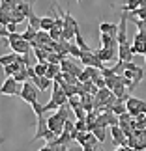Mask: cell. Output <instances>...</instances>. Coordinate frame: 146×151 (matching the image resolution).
<instances>
[{"mask_svg": "<svg viewBox=\"0 0 146 151\" xmlns=\"http://www.w3.org/2000/svg\"><path fill=\"white\" fill-rule=\"evenodd\" d=\"M36 86H34L32 82H25L21 86V93H19V97L25 103H28V104H34V103H38V93H36Z\"/></svg>", "mask_w": 146, "mask_h": 151, "instance_id": "1", "label": "cell"}, {"mask_svg": "<svg viewBox=\"0 0 146 151\" xmlns=\"http://www.w3.org/2000/svg\"><path fill=\"white\" fill-rule=\"evenodd\" d=\"M21 86H19V82H17L13 77H8L2 82V86H0V93L2 95H19L21 93Z\"/></svg>", "mask_w": 146, "mask_h": 151, "instance_id": "2", "label": "cell"}, {"mask_svg": "<svg viewBox=\"0 0 146 151\" xmlns=\"http://www.w3.org/2000/svg\"><path fill=\"white\" fill-rule=\"evenodd\" d=\"M81 63H84L86 67H96V69L105 67V63L96 56V52H83L81 54Z\"/></svg>", "mask_w": 146, "mask_h": 151, "instance_id": "3", "label": "cell"}, {"mask_svg": "<svg viewBox=\"0 0 146 151\" xmlns=\"http://www.w3.org/2000/svg\"><path fill=\"white\" fill-rule=\"evenodd\" d=\"M51 99L54 101L58 106H66V104H68V97H66V93H64V90H62V86L58 84V82H52V93H51Z\"/></svg>", "mask_w": 146, "mask_h": 151, "instance_id": "4", "label": "cell"}, {"mask_svg": "<svg viewBox=\"0 0 146 151\" xmlns=\"http://www.w3.org/2000/svg\"><path fill=\"white\" fill-rule=\"evenodd\" d=\"M127 17H129V13L122 11V15H120V22H118V36H116V39H118V45H124V43H127V32H126Z\"/></svg>", "mask_w": 146, "mask_h": 151, "instance_id": "5", "label": "cell"}, {"mask_svg": "<svg viewBox=\"0 0 146 151\" xmlns=\"http://www.w3.org/2000/svg\"><path fill=\"white\" fill-rule=\"evenodd\" d=\"M9 47H11V50H13L15 54H19V56H23V54H30V50H32V45L28 43V41H25V39H19V41L9 43Z\"/></svg>", "mask_w": 146, "mask_h": 151, "instance_id": "6", "label": "cell"}, {"mask_svg": "<svg viewBox=\"0 0 146 151\" xmlns=\"http://www.w3.org/2000/svg\"><path fill=\"white\" fill-rule=\"evenodd\" d=\"M60 67H62V71H64V73H69V75H73V77H77V78L81 77V73H83V71H81V69L77 67V62L68 60V58H66V60H62Z\"/></svg>", "mask_w": 146, "mask_h": 151, "instance_id": "7", "label": "cell"}, {"mask_svg": "<svg viewBox=\"0 0 146 151\" xmlns=\"http://www.w3.org/2000/svg\"><path fill=\"white\" fill-rule=\"evenodd\" d=\"M118 60L124 62V63L133 62V52H131V45H129V43L118 45Z\"/></svg>", "mask_w": 146, "mask_h": 151, "instance_id": "8", "label": "cell"}, {"mask_svg": "<svg viewBox=\"0 0 146 151\" xmlns=\"http://www.w3.org/2000/svg\"><path fill=\"white\" fill-rule=\"evenodd\" d=\"M141 106H142V101L137 99V97H133V95H129V99L126 101V108H127V112H129L131 116L141 114Z\"/></svg>", "mask_w": 146, "mask_h": 151, "instance_id": "9", "label": "cell"}, {"mask_svg": "<svg viewBox=\"0 0 146 151\" xmlns=\"http://www.w3.org/2000/svg\"><path fill=\"white\" fill-rule=\"evenodd\" d=\"M49 127H47V119L45 118H38V129H36V134H34V138L30 140V144H34L36 140H39V138H43L45 134H47Z\"/></svg>", "mask_w": 146, "mask_h": 151, "instance_id": "10", "label": "cell"}, {"mask_svg": "<svg viewBox=\"0 0 146 151\" xmlns=\"http://www.w3.org/2000/svg\"><path fill=\"white\" fill-rule=\"evenodd\" d=\"M114 54H116L114 49H103V47H101V49L96 50V56H97L103 63H105V62H110V60L114 58Z\"/></svg>", "mask_w": 146, "mask_h": 151, "instance_id": "11", "label": "cell"}, {"mask_svg": "<svg viewBox=\"0 0 146 151\" xmlns=\"http://www.w3.org/2000/svg\"><path fill=\"white\" fill-rule=\"evenodd\" d=\"M28 26H32L34 30H41V17H38L36 15V11H30V13H28Z\"/></svg>", "mask_w": 146, "mask_h": 151, "instance_id": "12", "label": "cell"}, {"mask_svg": "<svg viewBox=\"0 0 146 151\" xmlns=\"http://www.w3.org/2000/svg\"><path fill=\"white\" fill-rule=\"evenodd\" d=\"M62 90H64V93H66V97L69 99V97H75V95H79V86H73V84H68V82H62Z\"/></svg>", "mask_w": 146, "mask_h": 151, "instance_id": "13", "label": "cell"}, {"mask_svg": "<svg viewBox=\"0 0 146 151\" xmlns=\"http://www.w3.org/2000/svg\"><path fill=\"white\" fill-rule=\"evenodd\" d=\"M60 73H62V67L58 65V63H49V67H47V75H45V77L51 78V80H54Z\"/></svg>", "mask_w": 146, "mask_h": 151, "instance_id": "14", "label": "cell"}, {"mask_svg": "<svg viewBox=\"0 0 146 151\" xmlns=\"http://www.w3.org/2000/svg\"><path fill=\"white\" fill-rule=\"evenodd\" d=\"M110 95H113V91H110L109 88H103V90H99L97 93H96V106H99V104H101L103 101H107Z\"/></svg>", "mask_w": 146, "mask_h": 151, "instance_id": "15", "label": "cell"}, {"mask_svg": "<svg viewBox=\"0 0 146 151\" xmlns=\"http://www.w3.org/2000/svg\"><path fill=\"white\" fill-rule=\"evenodd\" d=\"M92 132H94L96 140H97L99 144H103L105 140H107V129H105V127H99V125H96V129L92 131Z\"/></svg>", "mask_w": 146, "mask_h": 151, "instance_id": "16", "label": "cell"}, {"mask_svg": "<svg viewBox=\"0 0 146 151\" xmlns=\"http://www.w3.org/2000/svg\"><path fill=\"white\" fill-rule=\"evenodd\" d=\"M52 28H54V19H52L51 15L41 17V30H43V32H51Z\"/></svg>", "mask_w": 146, "mask_h": 151, "instance_id": "17", "label": "cell"}, {"mask_svg": "<svg viewBox=\"0 0 146 151\" xmlns=\"http://www.w3.org/2000/svg\"><path fill=\"white\" fill-rule=\"evenodd\" d=\"M110 112H113L114 116H118V118H120L122 114H126V112H127V108H126L124 101H120V99H118V101H116V104H114L113 108H110Z\"/></svg>", "mask_w": 146, "mask_h": 151, "instance_id": "18", "label": "cell"}, {"mask_svg": "<svg viewBox=\"0 0 146 151\" xmlns=\"http://www.w3.org/2000/svg\"><path fill=\"white\" fill-rule=\"evenodd\" d=\"M17 62V54L15 52H9V54H2L0 56V63L6 67V65H9V63H15Z\"/></svg>", "mask_w": 146, "mask_h": 151, "instance_id": "19", "label": "cell"}, {"mask_svg": "<svg viewBox=\"0 0 146 151\" xmlns=\"http://www.w3.org/2000/svg\"><path fill=\"white\" fill-rule=\"evenodd\" d=\"M47 67H49L47 62H38L36 65H34V71H36L38 77H45V75H47Z\"/></svg>", "mask_w": 146, "mask_h": 151, "instance_id": "20", "label": "cell"}, {"mask_svg": "<svg viewBox=\"0 0 146 151\" xmlns=\"http://www.w3.org/2000/svg\"><path fill=\"white\" fill-rule=\"evenodd\" d=\"M36 36H38V30H34L32 26H28L25 32H23V39L25 41H28V43H32L34 39H36Z\"/></svg>", "mask_w": 146, "mask_h": 151, "instance_id": "21", "label": "cell"}, {"mask_svg": "<svg viewBox=\"0 0 146 151\" xmlns=\"http://www.w3.org/2000/svg\"><path fill=\"white\" fill-rule=\"evenodd\" d=\"M13 78L17 80V82H23V84H25L26 80H28V71H26V67H21L19 71L13 75Z\"/></svg>", "mask_w": 146, "mask_h": 151, "instance_id": "22", "label": "cell"}, {"mask_svg": "<svg viewBox=\"0 0 146 151\" xmlns=\"http://www.w3.org/2000/svg\"><path fill=\"white\" fill-rule=\"evenodd\" d=\"M19 69H21V65H19L17 62H15V63H9V65L4 67V75H6V77H13V75L19 71Z\"/></svg>", "mask_w": 146, "mask_h": 151, "instance_id": "23", "label": "cell"}, {"mask_svg": "<svg viewBox=\"0 0 146 151\" xmlns=\"http://www.w3.org/2000/svg\"><path fill=\"white\" fill-rule=\"evenodd\" d=\"M69 56H73L75 60H81V54H83V50H81L79 47H77V43H69Z\"/></svg>", "mask_w": 146, "mask_h": 151, "instance_id": "24", "label": "cell"}, {"mask_svg": "<svg viewBox=\"0 0 146 151\" xmlns=\"http://www.w3.org/2000/svg\"><path fill=\"white\" fill-rule=\"evenodd\" d=\"M32 106V110H34V114L38 116V118H43V114H45V104H41V103H34V104H30Z\"/></svg>", "mask_w": 146, "mask_h": 151, "instance_id": "25", "label": "cell"}, {"mask_svg": "<svg viewBox=\"0 0 146 151\" xmlns=\"http://www.w3.org/2000/svg\"><path fill=\"white\" fill-rule=\"evenodd\" d=\"M49 86H52V80L51 78H47V77H41V78H39V84H38V90L39 91H45Z\"/></svg>", "mask_w": 146, "mask_h": 151, "instance_id": "26", "label": "cell"}, {"mask_svg": "<svg viewBox=\"0 0 146 151\" xmlns=\"http://www.w3.org/2000/svg\"><path fill=\"white\" fill-rule=\"evenodd\" d=\"M142 78H144V71H142L141 67H139L137 71H135V75H133V88H137V86L141 84V80H142Z\"/></svg>", "mask_w": 146, "mask_h": 151, "instance_id": "27", "label": "cell"}, {"mask_svg": "<svg viewBox=\"0 0 146 151\" xmlns=\"http://www.w3.org/2000/svg\"><path fill=\"white\" fill-rule=\"evenodd\" d=\"M73 112H75V118L77 119H86V116H88V112H86L83 106H75Z\"/></svg>", "mask_w": 146, "mask_h": 151, "instance_id": "28", "label": "cell"}, {"mask_svg": "<svg viewBox=\"0 0 146 151\" xmlns=\"http://www.w3.org/2000/svg\"><path fill=\"white\" fill-rule=\"evenodd\" d=\"M75 129H77L79 132H86V131H88L86 119H77V121H75Z\"/></svg>", "mask_w": 146, "mask_h": 151, "instance_id": "29", "label": "cell"}, {"mask_svg": "<svg viewBox=\"0 0 146 151\" xmlns=\"http://www.w3.org/2000/svg\"><path fill=\"white\" fill-rule=\"evenodd\" d=\"M131 21L135 22V26L139 28V32H146V21H142V19H137V17H131Z\"/></svg>", "mask_w": 146, "mask_h": 151, "instance_id": "30", "label": "cell"}, {"mask_svg": "<svg viewBox=\"0 0 146 151\" xmlns=\"http://www.w3.org/2000/svg\"><path fill=\"white\" fill-rule=\"evenodd\" d=\"M124 69H126V63L118 60V63H116V65L113 67V71H114L116 75H120V77H124Z\"/></svg>", "mask_w": 146, "mask_h": 151, "instance_id": "31", "label": "cell"}, {"mask_svg": "<svg viewBox=\"0 0 146 151\" xmlns=\"http://www.w3.org/2000/svg\"><path fill=\"white\" fill-rule=\"evenodd\" d=\"M75 131H77V129H75V123H73V121H69V119H66V123H64V132L73 134Z\"/></svg>", "mask_w": 146, "mask_h": 151, "instance_id": "32", "label": "cell"}, {"mask_svg": "<svg viewBox=\"0 0 146 151\" xmlns=\"http://www.w3.org/2000/svg\"><path fill=\"white\" fill-rule=\"evenodd\" d=\"M68 104L71 108H75V106H81V95H75V97H69L68 99Z\"/></svg>", "mask_w": 146, "mask_h": 151, "instance_id": "33", "label": "cell"}, {"mask_svg": "<svg viewBox=\"0 0 146 151\" xmlns=\"http://www.w3.org/2000/svg\"><path fill=\"white\" fill-rule=\"evenodd\" d=\"M60 106L52 101V99H49V103H45V112H51V110H58Z\"/></svg>", "mask_w": 146, "mask_h": 151, "instance_id": "34", "label": "cell"}, {"mask_svg": "<svg viewBox=\"0 0 146 151\" xmlns=\"http://www.w3.org/2000/svg\"><path fill=\"white\" fill-rule=\"evenodd\" d=\"M6 30H8L9 34H15L17 32V24H15V22H9V24L6 26Z\"/></svg>", "mask_w": 146, "mask_h": 151, "instance_id": "35", "label": "cell"}, {"mask_svg": "<svg viewBox=\"0 0 146 151\" xmlns=\"http://www.w3.org/2000/svg\"><path fill=\"white\" fill-rule=\"evenodd\" d=\"M8 36H9V32H8V30H6V28L2 26V28H0V37H4V39H6Z\"/></svg>", "mask_w": 146, "mask_h": 151, "instance_id": "36", "label": "cell"}, {"mask_svg": "<svg viewBox=\"0 0 146 151\" xmlns=\"http://www.w3.org/2000/svg\"><path fill=\"white\" fill-rule=\"evenodd\" d=\"M83 151H96V149H94V147H90V146H84Z\"/></svg>", "mask_w": 146, "mask_h": 151, "instance_id": "37", "label": "cell"}, {"mask_svg": "<svg viewBox=\"0 0 146 151\" xmlns=\"http://www.w3.org/2000/svg\"><path fill=\"white\" fill-rule=\"evenodd\" d=\"M38 151H51V149H49V147H47V146H43V147H41V149H38Z\"/></svg>", "mask_w": 146, "mask_h": 151, "instance_id": "38", "label": "cell"}, {"mask_svg": "<svg viewBox=\"0 0 146 151\" xmlns=\"http://www.w3.org/2000/svg\"><path fill=\"white\" fill-rule=\"evenodd\" d=\"M4 140H6V136H0V146L4 144Z\"/></svg>", "mask_w": 146, "mask_h": 151, "instance_id": "39", "label": "cell"}, {"mask_svg": "<svg viewBox=\"0 0 146 151\" xmlns=\"http://www.w3.org/2000/svg\"><path fill=\"white\" fill-rule=\"evenodd\" d=\"M75 2H79V4H81V2H83V0H75Z\"/></svg>", "mask_w": 146, "mask_h": 151, "instance_id": "40", "label": "cell"}, {"mask_svg": "<svg viewBox=\"0 0 146 151\" xmlns=\"http://www.w3.org/2000/svg\"><path fill=\"white\" fill-rule=\"evenodd\" d=\"M144 63H146V54H144Z\"/></svg>", "mask_w": 146, "mask_h": 151, "instance_id": "41", "label": "cell"}, {"mask_svg": "<svg viewBox=\"0 0 146 151\" xmlns=\"http://www.w3.org/2000/svg\"><path fill=\"white\" fill-rule=\"evenodd\" d=\"M96 151H103V149H96Z\"/></svg>", "mask_w": 146, "mask_h": 151, "instance_id": "42", "label": "cell"}, {"mask_svg": "<svg viewBox=\"0 0 146 151\" xmlns=\"http://www.w3.org/2000/svg\"><path fill=\"white\" fill-rule=\"evenodd\" d=\"M0 8H2V4H0Z\"/></svg>", "mask_w": 146, "mask_h": 151, "instance_id": "43", "label": "cell"}, {"mask_svg": "<svg viewBox=\"0 0 146 151\" xmlns=\"http://www.w3.org/2000/svg\"><path fill=\"white\" fill-rule=\"evenodd\" d=\"M126 2H127V0H126Z\"/></svg>", "mask_w": 146, "mask_h": 151, "instance_id": "44", "label": "cell"}, {"mask_svg": "<svg viewBox=\"0 0 146 151\" xmlns=\"http://www.w3.org/2000/svg\"><path fill=\"white\" fill-rule=\"evenodd\" d=\"M56 2H58V0H56Z\"/></svg>", "mask_w": 146, "mask_h": 151, "instance_id": "45", "label": "cell"}, {"mask_svg": "<svg viewBox=\"0 0 146 151\" xmlns=\"http://www.w3.org/2000/svg\"><path fill=\"white\" fill-rule=\"evenodd\" d=\"M69 151H71V149H69Z\"/></svg>", "mask_w": 146, "mask_h": 151, "instance_id": "46", "label": "cell"}]
</instances>
